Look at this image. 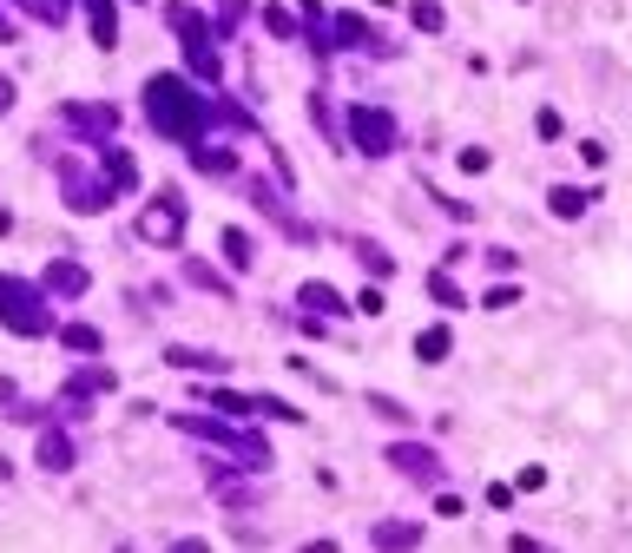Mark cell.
Returning <instances> with one entry per match:
<instances>
[{
    "mask_svg": "<svg viewBox=\"0 0 632 553\" xmlns=\"http://www.w3.org/2000/svg\"><path fill=\"white\" fill-rule=\"evenodd\" d=\"M145 119H152V132L158 139H178V145H198V132L218 119V112L205 106V99L191 93L178 73H158V79H145Z\"/></svg>",
    "mask_w": 632,
    "mask_h": 553,
    "instance_id": "1",
    "label": "cell"
},
{
    "mask_svg": "<svg viewBox=\"0 0 632 553\" xmlns=\"http://www.w3.org/2000/svg\"><path fill=\"white\" fill-rule=\"evenodd\" d=\"M165 20H172V33L185 40L191 79H211V86H218V79H224V60H218V40H211V20L198 14V7H185V0H172V7H165Z\"/></svg>",
    "mask_w": 632,
    "mask_h": 553,
    "instance_id": "2",
    "label": "cell"
},
{
    "mask_svg": "<svg viewBox=\"0 0 632 553\" xmlns=\"http://www.w3.org/2000/svg\"><path fill=\"white\" fill-rule=\"evenodd\" d=\"M0 323L14 336H47L53 316H47V297L33 284H20V277H0Z\"/></svg>",
    "mask_w": 632,
    "mask_h": 553,
    "instance_id": "3",
    "label": "cell"
},
{
    "mask_svg": "<svg viewBox=\"0 0 632 553\" xmlns=\"http://www.w3.org/2000/svg\"><path fill=\"white\" fill-rule=\"evenodd\" d=\"M172 428H185V435H198V442H211V448H231L244 468H270V448L257 442V435H237V428L218 422V415H178Z\"/></svg>",
    "mask_w": 632,
    "mask_h": 553,
    "instance_id": "4",
    "label": "cell"
},
{
    "mask_svg": "<svg viewBox=\"0 0 632 553\" xmlns=\"http://www.w3.org/2000/svg\"><path fill=\"white\" fill-rule=\"evenodd\" d=\"M349 145L369 158H389L395 152V119L382 106H349Z\"/></svg>",
    "mask_w": 632,
    "mask_h": 553,
    "instance_id": "5",
    "label": "cell"
},
{
    "mask_svg": "<svg viewBox=\"0 0 632 553\" xmlns=\"http://www.w3.org/2000/svg\"><path fill=\"white\" fill-rule=\"evenodd\" d=\"M60 191H66V205L73 211H106L112 198H119V191H112V178L106 172H86V165H60Z\"/></svg>",
    "mask_w": 632,
    "mask_h": 553,
    "instance_id": "6",
    "label": "cell"
},
{
    "mask_svg": "<svg viewBox=\"0 0 632 553\" xmlns=\"http://www.w3.org/2000/svg\"><path fill=\"white\" fill-rule=\"evenodd\" d=\"M139 231H145V244H178V237H185V205H178V191H158L152 205H145Z\"/></svg>",
    "mask_w": 632,
    "mask_h": 553,
    "instance_id": "7",
    "label": "cell"
},
{
    "mask_svg": "<svg viewBox=\"0 0 632 553\" xmlns=\"http://www.w3.org/2000/svg\"><path fill=\"white\" fill-rule=\"evenodd\" d=\"M60 119L79 132V139H93V145H106L112 132H119V112H112V106H93V99H73V106H60Z\"/></svg>",
    "mask_w": 632,
    "mask_h": 553,
    "instance_id": "8",
    "label": "cell"
},
{
    "mask_svg": "<svg viewBox=\"0 0 632 553\" xmlns=\"http://www.w3.org/2000/svg\"><path fill=\"white\" fill-rule=\"evenodd\" d=\"M40 290H53V297H86V290H93V277H86V264H73V257H60V264H47V277H40Z\"/></svg>",
    "mask_w": 632,
    "mask_h": 553,
    "instance_id": "9",
    "label": "cell"
},
{
    "mask_svg": "<svg viewBox=\"0 0 632 553\" xmlns=\"http://www.w3.org/2000/svg\"><path fill=\"white\" fill-rule=\"evenodd\" d=\"M389 461H395L402 474H415V481H442V461L428 455V448H415V442H395V448H389Z\"/></svg>",
    "mask_w": 632,
    "mask_h": 553,
    "instance_id": "10",
    "label": "cell"
},
{
    "mask_svg": "<svg viewBox=\"0 0 632 553\" xmlns=\"http://www.w3.org/2000/svg\"><path fill=\"white\" fill-rule=\"evenodd\" d=\"M79 7H86V20H93L99 47H119V7H112V0H79Z\"/></svg>",
    "mask_w": 632,
    "mask_h": 553,
    "instance_id": "11",
    "label": "cell"
},
{
    "mask_svg": "<svg viewBox=\"0 0 632 553\" xmlns=\"http://www.w3.org/2000/svg\"><path fill=\"white\" fill-rule=\"evenodd\" d=\"M99 172L112 178V191H132V185H139V158L119 152V145H106V165H99Z\"/></svg>",
    "mask_w": 632,
    "mask_h": 553,
    "instance_id": "12",
    "label": "cell"
},
{
    "mask_svg": "<svg viewBox=\"0 0 632 553\" xmlns=\"http://www.w3.org/2000/svg\"><path fill=\"white\" fill-rule=\"evenodd\" d=\"M93 395H112V369H79L66 382V402H93Z\"/></svg>",
    "mask_w": 632,
    "mask_h": 553,
    "instance_id": "13",
    "label": "cell"
},
{
    "mask_svg": "<svg viewBox=\"0 0 632 553\" xmlns=\"http://www.w3.org/2000/svg\"><path fill=\"white\" fill-rule=\"evenodd\" d=\"M40 468H47V474H66V468H73V442H66L60 428H47V435H40Z\"/></svg>",
    "mask_w": 632,
    "mask_h": 553,
    "instance_id": "14",
    "label": "cell"
},
{
    "mask_svg": "<svg viewBox=\"0 0 632 553\" xmlns=\"http://www.w3.org/2000/svg\"><path fill=\"white\" fill-rule=\"evenodd\" d=\"M198 402H205V409H224V415H251L257 409V395H237V389H198Z\"/></svg>",
    "mask_w": 632,
    "mask_h": 553,
    "instance_id": "15",
    "label": "cell"
},
{
    "mask_svg": "<svg viewBox=\"0 0 632 553\" xmlns=\"http://www.w3.org/2000/svg\"><path fill=\"white\" fill-rule=\"evenodd\" d=\"M303 310L310 316H343V297L330 284H303Z\"/></svg>",
    "mask_w": 632,
    "mask_h": 553,
    "instance_id": "16",
    "label": "cell"
},
{
    "mask_svg": "<svg viewBox=\"0 0 632 553\" xmlns=\"http://www.w3.org/2000/svg\"><path fill=\"white\" fill-rule=\"evenodd\" d=\"M165 363H178V369H211V376H218L224 356H211V349H165Z\"/></svg>",
    "mask_w": 632,
    "mask_h": 553,
    "instance_id": "17",
    "label": "cell"
},
{
    "mask_svg": "<svg viewBox=\"0 0 632 553\" xmlns=\"http://www.w3.org/2000/svg\"><path fill=\"white\" fill-rule=\"evenodd\" d=\"M448 343H455V336H448L442 323H435V330H422V336H415V356H422V363H442V356H448Z\"/></svg>",
    "mask_w": 632,
    "mask_h": 553,
    "instance_id": "18",
    "label": "cell"
},
{
    "mask_svg": "<svg viewBox=\"0 0 632 553\" xmlns=\"http://www.w3.org/2000/svg\"><path fill=\"white\" fill-rule=\"evenodd\" d=\"M60 343L73 349V356H93V349H99V330H93V323H66V330H60Z\"/></svg>",
    "mask_w": 632,
    "mask_h": 553,
    "instance_id": "19",
    "label": "cell"
},
{
    "mask_svg": "<svg viewBox=\"0 0 632 553\" xmlns=\"http://www.w3.org/2000/svg\"><path fill=\"white\" fill-rule=\"evenodd\" d=\"M336 47H376V33H369L356 14H343V20H336Z\"/></svg>",
    "mask_w": 632,
    "mask_h": 553,
    "instance_id": "20",
    "label": "cell"
},
{
    "mask_svg": "<svg viewBox=\"0 0 632 553\" xmlns=\"http://www.w3.org/2000/svg\"><path fill=\"white\" fill-rule=\"evenodd\" d=\"M547 205H553V218H580V211H586V191L553 185V198H547Z\"/></svg>",
    "mask_w": 632,
    "mask_h": 553,
    "instance_id": "21",
    "label": "cell"
},
{
    "mask_svg": "<svg viewBox=\"0 0 632 553\" xmlns=\"http://www.w3.org/2000/svg\"><path fill=\"white\" fill-rule=\"evenodd\" d=\"M409 20H415V27H422V33H442V0H409Z\"/></svg>",
    "mask_w": 632,
    "mask_h": 553,
    "instance_id": "22",
    "label": "cell"
},
{
    "mask_svg": "<svg viewBox=\"0 0 632 553\" xmlns=\"http://www.w3.org/2000/svg\"><path fill=\"white\" fill-rule=\"evenodd\" d=\"M198 172H218V178H231V172H237V158L224 152V145H198Z\"/></svg>",
    "mask_w": 632,
    "mask_h": 553,
    "instance_id": "23",
    "label": "cell"
},
{
    "mask_svg": "<svg viewBox=\"0 0 632 553\" xmlns=\"http://www.w3.org/2000/svg\"><path fill=\"white\" fill-rule=\"evenodd\" d=\"M428 297H435V303H448V310H461V303H468V297H461V284L448 277V270H435V277H428Z\"/></svg>",
    "mask_w": 632,
    "mask_h": 553,
    "instance_id": "24",
    "label": "cell"
},
{
    "mask_svg": "<svg viewBox=\"0 0 632 553\" xmlns=\"http://www.w3.org/2000/svg\"><path fill=\"white\" fill-rule=\"evenodd\" d=\"M369 540H376V547H409V540H422V527H402V521H382V527H376V534H369Z\"/></svg>",
    "mask_w": 632,
    "mask_h": 553,
    "instance_id": "25",
    "label": "cell"
},
{
    "mask_svg": "<svg viewBox=\"0 0 632 553\" xmlns=\"http://www.w3.org/2000/svg\"><path fill=\"white\" fill-rule=\"evenodd\" d=\"M224 257H231V270H251V237H244V231H224Z\"/></svg>",
    "mask_w": 632,
    "mask_h": 553,
    "instance_id": "26",
    "label": "cell"
},
{
    "mask_svg": "<svg viewBox=\"0 0 632 553\" xmlns=\"http://www.w3.org/2000/svg\"><path fill=\"white\" fill-rule=\"evenodd\" d=\"M185 277H191V284H198V290H218V297H224V277H218V270H211V264H198V257H191V264H185Z\"/></svg>",
    "mask_w": 632,
    "mask_h": 553,
    "instance_id": "27",
    "label": "cell"
},
{
    "mask_svg": "<svg viewBox=\"0 0 632 553\" xmlns=\"http://www.w3.org/2000/svg\"><path fill=\"white\" fill-rule=\"evenodd\" d=\"M244 7H251V0H218V27H224V33H231V27H237V20H244Z\"/></svg>",
    "mask_w": 632,
    "mask_h": 553,
    "instance_id": "28",
    "label": "cell"
},
{
    "mask_svg": "<svg viewBox=\"0 0 632 553\" xmlns=\"http://www.w3.org/2000/svg\"><path fill=\"white\" fill-rule=\"evenodd\" d=\"M264 27L277 33V40H290V33H297V27H290V14H284V7H264Z\"/></svg>",
    "mask_w": 632,
    "mask_h": 553,
    "instance_id": "29",
    "label": "cell"
},
{
    "mask_svg": "<svg viewBox=\"0 0 632 553\" xmlns=\"http://www.w3.org/2000/svg\"><path fill=\"white\" fill-rule=\"evenodd\" d=\"M356 251H363V264L376 270V277H389V251H382V244H356Z\"/></svg>",
    "mask_w": 632,
    "mask_h": 553,
    "instance_id": "30",
    "label": "cell"
},
{
    "mask_svg": "<svg viewBox=\"0 0 632 553\" xmlns=\"http://www.w3.org/2000/svg\"><path fill=\"white\" fill-rule=\"evenodd\" d=\"M461 172L481 178V172H488V152H481V145H468V152H461Z\"/></svg>",
    "mask_w": 632,
    "mask_h": 553,
    "instance_id": "31",
    "label": "cell"
},
{
    "mask_svg": "<svg viewBox=\"0 0 632 553\" xmlns=\"http://www.w3.org/2000/svg\"><path fill=\"white\" fill-rule=\"evenodd\" d=\"M514 297H521V290H514V284H494V290H488V297H481V303H488V310H507V303H514Z\"/></svg>",
    "mask_w": 632,
    "mask_h": 553,
    "instance_id": "32",
    "label": "cell"
},
{
    "mask_svg": "<svg viewBox=\"0 0 632 553\" xmlns=\"http://www.w3.org/2000/svg\"><path fill=\"white\" fill-rule=\"evenodd\" d=\"M14 106V79H0V112Z\"/></svg>",
    "mask_w": 632,
    "mask_h": 553,
    "instance_id": "33",
    "label": "cell"
},
{
    "mask_svg": "<svg viewBox=\"0 0 632 553\" xmlns=\"http://www.w3.org/2000/svg\"><path fill=\"white\" fill-rule=\"evenodd\" d=\"M0 40H14V20H7V14H0Z\"/></svg>",
    "mask_w": 632,
    "mask_h": 553,
    "instance_id": "34",
    "label": "cell"
},
{
    "mask_svg": "<svg viewBox=\"0 0 632 553\" xmlns=\"http://www.w3.org/2000/svg\"><path fill=\"white\" fill-rule=\"evenodd\" d=\"M53 7H60V14H66V0H53Z\"/></svg>",
    "mask_w": 632,
    "mask_h": 553,
    "instance_id": "35",
    "label": "cell"
}]
</instances>
